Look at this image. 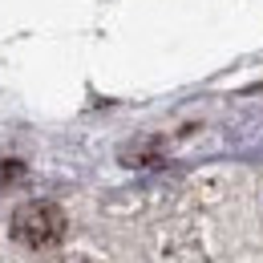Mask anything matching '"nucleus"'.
Instances as JSON below:
<instances>
[{"mask_svg":"<svg viewBox=\"0 0 263 263\" xmlns=\"http://www.w3.org/2000/svg\"><path fill=\"white\" fill-rule=\"evenodd\" d=\"M65 211L57 206V202H45V198H36V202H25V206H16L12 211V239L21 243V247H29V251H45V247H57L61 239H65Z\"/></svg>","mask_w":263,"mask_h":263,"instance_id":"obj_1","label":"nucleus"},{"mask_svg":"<svg viewBox=\"0 0 263 263\" xmlns=\"http://www.w3.org/2000/svg\"><path fill=\"white\" fill-rule=\"evenodd\" d=\"M65 263H98V259H85V255H77V259H65Z\"/></svg>","mask_w":263,"mask_h":263,"instance_id":"obj_2","label":"nucleus"}]
</instances>
